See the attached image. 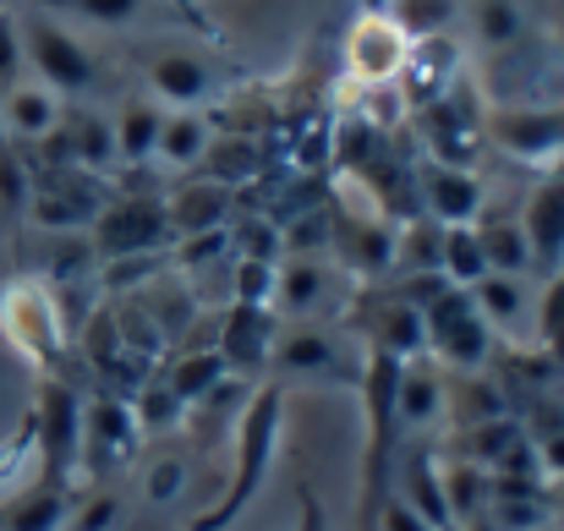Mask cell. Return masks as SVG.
I'll use <instances>...</instances> for the list:
<instances>
[{"instance_id":"5b68a950","label":"cell","mask_w":564,"mask_h":531,"mask_svg":"<svg viewBox=\"0 0 564 531\" xmlns=\"http://www.w3.org/2000/svg\"><path fill=\"white\" fill-rule=\"evenodd\" d=\"M17 33H22V61L33 66V83H44L55 99H88L94 94L99 61L72 33V22H61L50 11H28V17H17Z\"/></svg>"},{"instance_id":"4dcf8cb0","label":"cell","mask_w":564,"mask_h":531,"mask_svg":"<svg viewBox=\"0 0 564 531\" xmlns=\"http://www.w3.org/2000/svg\"><path fill=\"white\" fill-rule=\"evenodd\" d=\"M466 291H471V302H477V313L488 318L494 335L527 324V285H521L516 274H482V280L466 285Z\"/></svg>"},{"instance_id":"484cf974","label":"cell","mask_w":564,"mask_h":531,"mask_svg":"<svg viewBox=\"0 0 564 531\" xmlns=\"http://www.w3.org/2000/svg\"><path fill=\"white\" fill-rule=\"evenodd\" d=\"M394 411H400V433H405V438L422 433V427H433V422L444 416V372H438L427 356H416V361L400 367Z\"/></svg>"},{"instance_id":"5bb4252c","label":"cell","mask_w":564,"mask_h":531,"mask_svg":"<svg viewBox=\"0 0 564 531\" xmlns=\"http://www.w3.org/2000/svg\"><path fill=\"white\" fill-rule=\"evenodd\" d=\"M488 143L527 165L564 154V105H488Z\"/></svg>"},{"instance_id":"836d02e7","label":"cell","mask_w":564,"mask_h":531,"mask_svg":"<svg viewBox=\"0 0 564 531\" xmlns=\"http://www.w3.org/2000/svg\"><path fill=\"white\" fill-rule=\"evenodd\" d=\"M471 33L482 50H510L527 33V0H471Z\"/></svg>"},{"instance_id":"8992f818","label":"cell","mask_w":564,"mask_h":531,"mask_svg":"<svg viewBox=\"0 0 564 531\" xmlns=\"http://www.w3.org/2000/svg\"><path fill=\"white\" fill-rule=\"evenodd\" d=\"M411 121H416L422 154H427L433 165L471 171L477 154H482V143H488V99H482V88L471 83V72H466L444 99L411 110Z\"/></svg>"},{"instance_id":"ee69618b","label":"cell","mask_w":564,"mask_h":531,"mask_svg":"<svg viewBox=\"0 0 564 531\" xmlns=\"http://www.w3.org/2000/svg\"><path fill=\"white\" fill-rule=\"evenodd\" d=\"M554 44L564 50V6H560V17H554Z\"/></svg>"},{"instance_id":"ffe728a7","label":"cell","mask_w":564,"mask_h":531,"mask_svg":"<svg viewBox=\"0 0 564 531\" xmlns=\"http://www.w3.org/2000/svg\"><path fill=\"white\" fill-rule=\"evenodd\" d=\"M521 230H527V247H532V269L549 280L564 263V154L532 186V197L521 208Z\"/></svg>"},{"instance_id":"44dd1931","label":"cell","mask_w":564,"mask_h":531,"mask_svg":"<svg viewBox=\"0 0 564 531\" xmlns=\"http://www.w3.org/2000/svg\"><path fill=\"white\" fill-rule=\"evenodd\" d=\"M389 494L405 499L433 531H455V516L444 505V483H438V455L433 444H400L394 472H389Z\"/></svg>"},{"instance_id":"e0dca14e","label":"cell","mask_w":564,"mask_h":531,"mask_svg":"<svg viewBox=\"0 0 564 531\" xmlns=\"http://www.w3.org/2000/svg\"><path fill=\"white\" fill-rule=\"evenodd\" d=\"M274 335H280V313H274V307L230 302L214 351L225 356L230 378H263V372H269V351H274Z\"/></svg>"},{"instance_id":"4316f807","label":"cell","mask_w":564,"mask_h":531,"mask_svg":"<svg viewBox=\"0 0 564 531\" xmlns=\"http://www.w3.org/2000/svg\"><path fill=\"white\" fill-rule=\"evenodd\" d=\"M214 143V121L208 110H165V127H160V143H154V165L165 171H197L203 154Z\"/></svg>"},{"instance_id":"b9f144b4","label":"cell","mask_w":564,"mask_h":531,"mask_svg":"<svg viewBox=\"0 0 564 531\" xmlns=\"http://www.w3.org/2000/svg\"><path fill=\"white\" fill-rule=\"evenodd\" d=\"M296 505H302V521H296V531H329V521H324V505H318V494H313V488H302V494H296Z\"/></svg>"},{"instance_id":"603a6c76","label":"cell","mask_w":564,"mask_h":531,"mask_svg":"<svg viewBox=\"0 0 564 531\" xmlns=\"http://www.w3.org/2000/svg\"><path fill=\"white\" fill-rule=\"evenodd\" d=\"M61 99L44 88V83H17V88H6L0 94V138L17 149V154H28L33 143H44L50 132H55V121H61Z\"/></svg>"},{"instance_id":"d590c367","label":"cell","mask_w":564,"mask_h":531,"mask_svg":"<svg viewBox=\"0 0 564 531\" xmlns=\"http://www.w3.org/2000/svg\"><path fill=\"white\" fill-rule=\"evenodd\" d=\"M187 483H192V466H187V455H176V449L149 455V460H143V472H138L143 505H154V510H171V505L187 494Z\"/></svg>"},{"instance_id":"7c38bea8","label":"cell","mask_w":564,"mask_h":531,"mask_svg":"<svg viewBox=\"0 0 564 531\" xmlns=\"http://www.w3.org/2000/svg\"><path fill=\"white\" fill-rule=\"evenodd\" d=\"M394 236H400V225L389 214L329 203V258H335V269L357 274L362 285L394 274Z\"/></svg>"},{"instance_id":"7a4b0ae2","label":"cell","mask_w":564,"mask_h":531,"mask_svg":"<svg viewBox=\"0 0 564 531\" xmlns=\"http://www.w3.org/2000/svg\"><path fill=\"white\" fill-rule=\"evenodd\" d=\"M0 335L33 372H61L72 351V324L44 274H11L0 285Z\"/></svg>"},{"instance_id":"1f68e13d","label":"cell","mask_w":564,"mask_h":531,"mask_svg":"<svg viewBox=\"0 0 564 531\" xmlns=\"http://www.w3.org/2000/svg\"><path fill=\"white\" fill-rule=\"evenodd\" d=\"M132 416H138V427H143V438H160V433H176L182 422H187V405L176 400V389L165 383V372H149L132 394Z\"/></svg>"},{"instance_id":"9a60e30c","label":"cell","mask_w":564,"mask_h":531,"mask_svg":"<svg viewBox=\"0 0 564 531\" xmlns=\"http://www.w3.org/2000/svg\"><path fill=\"white\" fill-rule=\"evenodd\" d=\"M405 50H411V33L394 11H357V22L340 44L346 83H394Z\"/></svg>"},{"instance_id":"6da1fadb","label":"cell","mask_w":564,"mask_h":531,"mask_svg":"<svg viewBox=\"0 0 564 531\" xmlns=\"http://www.w3.org/2000/svg\"><path fill=\"white\" fill-rule=\"evenodd\" d=\"M280 433H285V383L258 378V389H247V400L230 422V472H225L219 494L187 521V531H230L241 521V510L263 494V483L274 472Z\"/></svg>"},{"instance_id":"d6986e66","label":"cell","mask_w":564,"mask_h":531,"mask_svg":"<svg viewBox=\"0 0 564 531\" xmlns=\"http://www.w3.org/2000/svg\"><path fill=\"white\" fill-rule=\"evenodd\" d=\"M488 208V192L477 171H455V165H416V214H427L433 225H477V214Z\"/></svg>"},{"instance_id":"74e56055","label":"cell","mask_w":564,"mask_h":531,"mask_svg":"<svg viewBox=\"0 0 564 531\" xmlns=\"http://www.w3.org/2000/svg\"><path fill=\"white\" fill-rule=\"evenodd\" d=\"M127 527V499L116 488H94V494H77L66 531H121Z\"/></svg>"},{"instance_id":"d6a6232c","label":"cell","mask_w":564,"mask_h":531,"mask_svg":"<svg viewBox=\"0 0 564 531\" xmlns=\"http://www.w3.org/2000/svg\"><path fill=\"white\" fill-rule=\"evenodd\" d=\"M438 274L449 285H477L488 274V258H482V241L471 225H444L438 230Z\"/></svg>"},{"instance_id":"60d3db41","label":"cell","mask_w":564,"mask_h":531,"mask_svg":"<svg viewBox=\"0 0 564 531\" xmlns=\"http://www.w3.org/2000/svg\"><path fill=\"white\" fill-rule=\"evenodd\" d=\"M373 531H433V527H427V521H422L405 499H394V494H389V499H383V510H378Z\"/></svg>"},{"instance_id":"bcb514c9","label":"cell","mask_w":564,"mask_h":531,"mask_svg":"<svg viewBox=\"0 0 564 531\" xmlns=\"http://www.w3.org/2000/svg\"><path fill=\"white\" fill-rule=\"evenodd\" d=\"M543 531H549V527H543Z\"/></svg>"},{"instance_id":"cb8c5ba5","label":"cell","mask_w":564,"mask_h":531,"mask_svg":"<svg viewBox=\"0 0 564 531\" xmlns=\"http://www.w3.org/2000/svg\"><path fill=\"white\" fill-rule=\"evenodd\" d=\"M236 214V186L225 181L203 176V181H187L165 197V225H171V241L176 236H197V230H225Z\"/></svg>"},{"instance_id":"ac0fdd59","label":"cell","mask_w":564,"mask_h":531,"mask_svg":"<svg viewBox=\"0 0 564 531\" xmlns=\"http://www.w3.org/2000/svg\"><path fill=\"white\" fill-rule=\"evenodd\" d=\"M335 291V258L329 252H285L274 269V313L280 324L318 318Z\"/></svg>"},{"instance_id":"f6af8a7d","label":"cell","mask_w":564,"mask_h":531,"mask_svg":"<svg viewBox=\"0 0 564 531\" xmlns=\"http://www.w3.org/2000/svg\"><path fill=\"white\" fill-rule=\"evenodd\" d=\"M362 11H389V0H362Z\"/></svg>"},{"instance_id":"52a82bcc","label":"cell","mask_w":564,"mask_h":531,"mask_svg":"<svg viewBox=\"0 0 564 531\" xmlns=\"http://www.w3.org/2000/svg\"><path fill=\"white\" fill-rule=\"evenodd\" d=\"M110 192H116L110 176H94V171H77V165H28L22 219L50 230V236H72V230H88L99 219Z\"/></svg>"},{"instance_id":"e575fe53","label":"cell","mask_w":564,"mask_h":531,"mask_svg":"<svg viewBox=\"0 0 564 531\" xmlns=\"http://www.w3.org/2000/svg\"><path fill=\"white\" fill-rule=\"evenodd\" d=\"M33 11H50L61 22H94V28H132L149 0H33Z\"/></svg>"},{"instance_id":"4fadbf2b","label":"cell","mask_w":564,"mask_h":531,"mask_svg":"<svg viewBox=\"0 0 564 531\" xmlns=\"http://www.w3.org/2000/svg\"><path fill=\"white\" fill-rule=\"evenodd\" d=\"M460 77H466V44H460L449 28H438V33H411V50H405L400 77H394V88H400V99H405V116L422 110V105H433V99H444Z\"/></svg>"},{"instance_id":"7402d4cb","label":"cell","mask_w":564,"mask_h":531,"mask_svg":"<svg viewBox=\"0 0 564 531\" xmlns=\"http://www.w3.org/2000/svg\"><path fill=\"white\" fill-rule=\"evenodd\" d=\"M72 505H77V483L33 477L0 499V531H66Z\"/></svg>"},{"instance_id":"7bdbcfd3","label":"cell","mask_w":564,"mask_h":531,"mask_svg":"<svg viewBox=\"0 0 564 531\" xmlns=\"http://www.w3.org/2000/svg\"><path fill=\"white\" fill-rule=\"evenodd\" d=\"M554 516H560V527H564V483H554Z\"/></svg>"},{"instance_id":"83f0119b","label":"cell","mask_w":564,"mask_h":531,"mask_svg":"<svg viewBox=\"0 0 564 531\" xmlns=\"http://www.w3.org/2000/svg\"><path fill=\"white\" fill-rule=\"evenodd\" d=\"M160 372H165V383L176 389V400L187 405V416L208 400V394H214V389H219V383H225V378H230L225 356L214 351V346H187V351L171 356Z\"/></svg>"},{"instance_id":"f546056e","label":"cell","mask_w":564,"mask_h":531,"mask_svg":"<svg viewBox=\"0 0 564 531\" xmlns=\"http://www.w3.org/2000/svg\"><path fill=\"white\" fill-rule=\"evenodd\" d=\"M477 241H482V258H488V274H532V247H527V230L521 219L510 214H477Z\"/></svg>"},{"instance_id":"8fae6325","label":"cell","mask_w":564,"mask_h":531,"mask_svg":"<svg viewBox=\"0 0 564 531\" xmlns=\"http://www.w3.org/2000/svg\"><path fill=\"white\" fill-rule=\"evenodd\" d=\"M340 324H346V335H357L362 346L400 356V361L427 356V346H422V313H416V302H405V296H400V285H394V280L362 285V291L351 296V307H346V318H340Z\"/></svg>"},{"instance_id":"9c48e42d","label":"cell","mask_w":564,"mask_h":531,"mask_svg":"<svg viewBox=\"0 0 564 531\" xmlns=\"http://www.w3.org/2000/svg\"><path fill=\"white\" fill-rule=\"evenodd\" d=\"M94 258L116 263V258H149L171 247V225H165V197L160 192H110V203L99 208V219L88 225Z\"/></svg>"},{"instance_id":"ba28073f","label":"cell","mask_w":564,"mask_h":531,"mask_svg":"<svg viewBox=\"0 0 564 531\" xmlns=\"http://www.w3.org/2000/svg\"><path fill=\"white\" fill-rule=\"evenodd\" d=\"M143 455V427L132 416V400L116 389H99L83 400V449H77V477L105 488L116 472H127Z\"/></svg>"},{"instance_id":"ab89813d","label":"cell","mask_w":564,"mask_h":531,"mask_svg":"<svg viewBox=\"0 0 564 531\" xmlns=\"http://www.w3.org/2000/svg\"><path fill=\"white\" fill-rule=\"evenodd\" d=\"M28 77V61H22V33H17V17L0 6V94L17 88Z\"/></svg>"},{"instance_id":"8d00e7d4","label":"cell","mask_w":564,"mask_h":531,"mask_svg":"<svg viewBox=\"0 0 564 531\" xmlns=\"http://www.w3.org/2000/svg\"><path fill=\"white\" fill-rule=\"evenodd\" d=\"M538 351L554 361V372H564V263L549 274V291L538 302Z\"/></svg>"},{"instance_id":"2e32d148","label":"cell","mask_w":564,"mask_h":531,"mask_svg":"<svg viewBox=\"0 0 564 531\" xmlns=\"http://www.w3.org/2000/svg\"><path fill=\"white\" fill-rule=\"evenodd\" d=\"M143 77H149V99H160L165 110H203V105H214L225 94L219 66L208 55H197V50H160V55H149Z\"/></svg>"},{"instance_id":"30bf717a","label":"cell","mask_w":564,"mask_h":531,"mask_svg":"<svg viewBox=\"0 0 564 531\" xmlns=\"http://www.w3.org/2000/svg\"><path fill=\"white\" fill-rule=\"evenodd\" d=\"M362 356H346V340L313 318L302 324H280L274 351H269V372L274 383H357Z\"/></svg>"},{"instance_id":"277c9868","label":"cell","mask_w":564,"mask_h":531,"mask_svg":"<svg viewBox=\"0 0 564 531\" xmlns=\"http://www.w3.org/2000/svg\"><path fill=\"white\" fill-rule=\"evenodd\" d=\"M33 477L77 483V449H83V389L66 372H39L33 389Z\"/></svg>"},{"instance_id":"d4e9b609","label":"cell","mask_w":564,"mask_h":531,"mask_svg":"<svg viewBox=\"0 0 564 531\" xmlns=\"http://www.w3.org/2000/svg\"><path fill=\"white\" fill-rule=\"evenodd\" d=\"M116 171H143L154 165V143H160V127H165V105L149 99V94H132L121 110H116Z\"/></svg>"},{"instance_id":"f1b7e54d","label":"cell","mask_w":564,"mask_h":531,"mask_svg":"<svg viewBox=\"0 0 564 531\" xmlns=\"http://www.w3.org/2000/svg\"><path fill=\"white\" fill-rule=\"evenodd\" d=\"M438 483H444V505L455 516V531L477 516H488V499H494V472L455 455V460H438Z\"/></svg>"},{"instance_id":"f35d334b","label":"cell","mask_w":564,"mask_h":531,"mask_svg":"<svg viewBox=\"0 0 564 531\" xmlns=\"http://www.w3.org/2000/svg\"><path fill=\"white\" fill-rule=\"evenodd\" d=\"M274 269L269 258H236V285H230V302H258V307H274Z\"/></svg>"},{"instance_id":"3957f363","label":"cell","mask_w":564,"mask_h":531,"mask_svg":"<svg viewBox=\"0 0 564 531\" xmlns=\"http://www.w3.org/2000/svg\"><path fill=\"white\" fill-rule=\"evenodd\" d=\"M422 346L433 367H449V372H482L494 351H499V335L488 329V318L477 313L471 291L466 285H449L438 280L427 296H422Z\"/></svg>"}]
</instances>
